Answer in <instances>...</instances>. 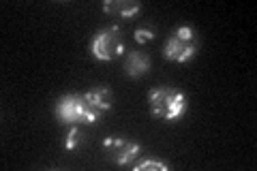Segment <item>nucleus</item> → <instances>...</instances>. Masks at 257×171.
<instances>
[{
    "mask_svg": "<svg viewBox=\"0 0 257 171\" xmlns=\"http://www.w3.org/2000/svg\"><path fill=\"white\" fill-rule=\"evenodd\" d=\"M84 143V133H82V128H77V126H73L69 131V135H67V150H75V148H79V145Z\"/></svg>",
    "mask_w": 257,
    "mask_h": 171,
    "instance_id": "obj_10",
    "label": "nucleus"
},
{
    "mask_svg": "<svg viewBox=\"0 0 257 171\" xmlns=\"http://www.w3.org/2000/svg\"><path fill=\"white\" fill-rule=\"evenodd\" d=\"M148 105H150V113L155 118L174 122L187 109V96H184L182 90H176V88H155L148 94Z\"/></svg>",
    "mask_w": 257,
    "mask_h": 171,
    "instance_id": "obj_1",
    "label": "nucleus"
},
{
    "mask_svg": "<svg viewBox=\"0 0 257 171\" xmlns=\"http://www.w3.org/2000/svg\"><path fill=\"white\" fill-rule=\"evenodd\" d=\"M133 169L135 171H167V169H170V165L163 162V160H152V158H148V160L138 162Z\"/></svg>",
    "mask_w": 257,
    "mask_h": 171,
    "instance_id": "obj_9",
    "label": "nucleus"
},
{
    "mask_svg": "<svg viewBox=\"0 0 257 171\" xmlns=\"http://www.w3.org/2000/svg\"><path fill=\"white\" fill-rule=\"evenodd\" d=\"M150 71V58L144 52H128L124 60V73L128 77H142Z\"/></svg>",
    "mask_w": 257,
    "mask_h": 171,
    "instance_id": "obj_7",
    "label": "nucleus"
},
{
    "mask_svg": "<svg viewBox=\"0 0 257 171\" xmlns=\"http://www.w3.org/2000/svg\"><path fill=\"white\" fill-rule=\"evenodd\" d=\"M140 3H135V0H107L103 5V11L107 15H118L122 20H133L140 13Z\"/></svg>",
    "mask_w": 257,
    "mask_h": 171,
    "instance_id": "obj_6",
    "label": "nucleus"
},
{
    "mask_svg": "<svg viewBox=\"0 0 257 171\" xmlns=\"http://www.w3.org/2000/svg\"><path fill=\"white\" fill-rule=\"evenodd\" d=\"M165 58L172 62H187L193 56L197 54V37L193 28L189 26H180L174 30V35L167 39L165 43Z\"/></svg>",
    "mask_w": 257,
    "mask_h": 171,
    "instance_id": "obj_4",
    "label": "nucleus"
},
{
    "mask_svg": "<svg viewBox=\"0 0 257 171\" xmlns=\"http://www.w3.org/2000/svg\"><path fill=\"white\" fill-rule=\"evenodd\" d=\"M155 39V32H152V28H138L135 30V41H138L140 45L148 43V41Z\"/></svg>",
    "mask_w": 257,
    "mask_h": 171,
    "instance_id": "obj_11",
    "label": "nucleus"
},
{
    "mask_svg": "<svg viewBox=\"0 0 257 171\" xmlns=\"http://www.w3.org/2000/svg\"><path fill=\"white\" fill-rule=\"evenodd\" d=\"M84 99L90 103V107H94L99 113L111 109V92L107 90V88H103V86L92 88V90L84 92Z\"/></svg>",
    "mask_w": 257,
    "mask_h": 171,
    "instance_id": "obj_8",
    "label": "nucleus"
},
{
    "mask_svg": "<svg viewBox=\"0 0 257 171\" xmlns=\"http://www.w3.org/2000/svg\"><path fill=\"white\" fill-rule=\"evenodd\" d=\"M103 150H105L109 160H114L118 167H124L140 154V143L122 139V137H105Z\"/></svg>",
    "mask_w": 257,
    "mask_h": 171,
    "instance_id": "obj_5",
    "label": "nucleus"
},
{
    "mask_svg": "<svg viewBox=\"0 0 257 171\" xmlns=\"http://www.w3.org/2000/svg\"><path fill=\"white\" fill-rule=\"evenodd\" d=\"M90 54L101 62H111L124 54V41L118 26H105L94 32L90 41Z\"/></svg>",
    "mask_w": 257,
    "mask_h": 171,
    "instance_id": "obj_3",
    "label": "nucleus"
},
{
    "mask_svg": "<svg viewBox=\"0 0 257 171\" xmlns=\"http://www.w3.org/2000/svg\"><path fill=\"white\" fill-rule=\"evenodd\" d=\"M54 113L62 124H79V122L94 124V122L101 120V113L94 107H90V103L84 99V94H67L62 99H58Z\"/></svg>",
    "mask_w": 257,
    "mask_h": 171,
    "instance_id": "obj_2",
    "label": "nucleus"
}]
</instances>
